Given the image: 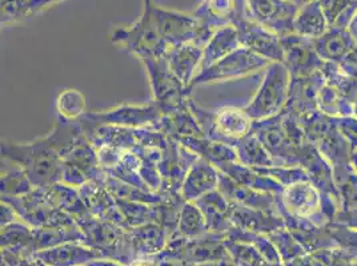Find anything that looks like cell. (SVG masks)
<instances>
[{
  "label": "cell",
  "mask_w": 357,
  "mask_h": 266,
  "mask_svg": "<svg viewBox=\"0 0 357 266\" xmlns=\"http://www.w3.org/2000/svg\"><path fill=\"white\" fill-rule=\"evenodd\" d=\"M77 266H82V265H77Z\"/></svg>",
  "instance_id": "cell-8"
},
{
  "label": "cell",
  "mask_w": 357,
  "mask_h": 266,
  "mask_svg": "<svg viewBox=\"0 0 357 266\" xmlns=\"http://www.w3.org/2000/svg\"><path fill=\"white\" fill-rule=\"evenodd\" d=\"M84 108L83 96L79 92H64L59 99V111L66 118L77 116Z\"/></svg>",
  "instance_id": "cell-4"
},
{
  "label": "cell",
  "mask_w": 357,
  "mask_h": 266,
  "mask_svg": "<svg viewBox=\"0 0 357 266\" xmlns=\"http://www.w3.org/2000/svg\"><path fill=\"white\" fill-rule=\"evenodd\" d=\"M131 266H158L152 260H137Z\"/></svg>",
  "instance_id": "cell-5"
},
{
  "label": "cell",
  "mask_w": 357,
  "mask_h": 266,
  "mask_svg": "<svg viewBox=\"0 0 357 266\" xmlns=\"http://www.w3.org/2000/svg\"><path fill=\"white\" fill-rule=\"evenodd\" d=\"M328 24L347 23L357 14V0H320Z\"/></svg>",
  "instance_id": "cell-3"
},
{
  "label": "cell",
  "mask_w": 357,
  "mask_h": 266,
  "mask_svg": "<svg viewBox=\"0 0 357 266\" xmlns=\"http://www.w3.org/2000/svg\"><path fill=\"white\" fill-rule=\"evenodd\" d=\"M295 3H298V4H307V3H310V1H312V0H294Z\"/></svg>",
  "instance_id": "cell-7"
},
{
  "label": "cell",
  "mask_w": 357,
  "mask_h": 266,
  "mask_svg": "<svg viewBox=\"0 0 357 266\" xmlns=\"http://www.w3.org/2000/svg\"><path fill=\"white\" fill-rule=\"evenodd\" d=\"M89 266H120L118 264H115V263H108V261H102V263H99V261H96V263H91Z\"/></svg>",
  "instance_id": "cell-6"
},
{
  "label": "cell",
  "mask_w": 357,
  "mask_h": 266,
  "mask_svg": "<svg viewBox=\"0 0 357 266\" xmlns=\"http://www.w3.org/2000/svg\"><path fill=\"white\" fill-rule=\"evenodd\" d=\"M40 256L45 264L51 266H77L89 260V253L86 249L71 247L43 251Z\"/></svg>",
  "instance_id": "cell-2"
},
{
  "label": "cell",
  "mask_w": 357,
  "mask_h": 266,
  "mask_svg": "<svg viewBox=\"0 0 357 266\" xmlns=\"http://www.w3.org/2000/svg\"><path fill=\"white\" fill-rule=\"evenodd\" d=\"M327 23V17L323 11L321 1L312 0L304 4L300 14L295 17L294 26L303 35L317 36L326 31Z\"/></svg>",
  "instance_id": "cell-1"
}]
</instances>
